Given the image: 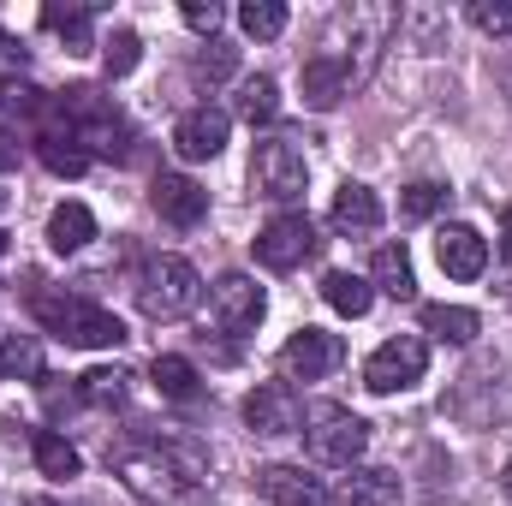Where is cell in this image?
Returning a JSON list of instances; mask_svg holds the SVG:
<instances>
[{"mask_svg":"<svg viewBox=\"0 0 512 506\" xmlns=\"http://www.w3.org/2000/svg\"><path fill=\"white\" fill-rule=\"evenodd\" d=\"M108 465L120 471L137 501H179L209 477V453L197 441H131L120 453H108Z\"/></svg>","mask_w":512,"mask_h":506,"instance_id":"cell-1","label":"cell"},{"mask_svg":"<svg viewBox=\"0 0 512 506\" xmlns=\"http://www.w3.org/2000/svg\"><path fill=\"white\" fill-rule=\"evenodd\" d=\"M54 114H60V131L78 137L84 155H108V161L126 155L131 126H126V114L114 108V96H102V90H90V84H72V90L54 102Z\"/></svg>","mask_w":512,"mask_h":506,"instance_id":"cell-2","label":"cell"},{"mask_svg":"<svg viewBox=\"0 0 512 506\" xmlns=\"http://www.w3.org/2000/svg\"><path fill=\"white\" fill-rule=\"evenodd\" d=\"M30 310H36V322H42V328H54V334H60V340H72V346H90V352H102V346H126V322H120L114 310L90 304V298L30 292Z\"/></svg>","mask_w":512,"mask_h":506,"instance_id":"cell-3","label":"cell"},{"mask_svg":"<svg viewBox=\"0 0 512 506\" xmlns=\"http://www.w3.org/2000/svg\"><path fill=\"white\" fill-rule=\"evenodd\" d=\"M304 447H310L316 465H340V471H352V465L364 459V447H370V423H364L358 411L322 399V405L304 411Z\"/></svg>","mask_w":512,"mask_h":506,"instance_id":"cell-4","label":"cell"},{"mask_svg":"<svg viewBox=\"0 0 512 506\" xmlns=\"http://www.w3.org/2000/svg\"><path fill=\"white\" fill-rule=\"evenodd\" d=\"M197 298H203V280H197V268H191L185 256H155V262L143 268L137 304H143L149 322H179V316L197 310Z\"/></svg>","mask_w":512,"mask_h":506,"instance_id":"cell-5","label":"cell"},{"mask_svg":"<svg viewBox=\"0 0 512 506\" xmlns=\"http://www.w3.org/2000/svg\"><path fill=\"white\" fill-rule=\"evenodd\" d=\"M251 185L256 197H268V203H292V197H304V185H310V161H304V149L292 143V137H262L251 155Z\"/></svg>","mask_w":512,"mask_h":506,"instance_id":"cell-6","label":"cell"},{"mask_svg":"<svg viewBox=\"0 0 512 506\" xmlns=\"http://www.w3.org/2000/svg\"><path fill=\"white\" fill-rule=\"evenodd\" d=\"M429 370V346L417 340V334H399V340H387L370 352V364H364V387L370 393H405V387H417Z\"/></svg>","mask_w":512,"mask_h":506,"instance_id":"cell-7","label":"cell"},{"mask_svg":"<svg viewBox=\"0 0 512 506\" xmlns=\"http://www.w3.org/2000/svg\"><path fill=\"white\" fill-rule=\"evenodd\" d=\"M316 245H322V239H316V221H310V215H274V221L256 233V262L274 268V274H286V268L310 262Z\"/></svg>","mask_w":512,"mask_h":506,"instance_id":"cell-8","label":"cell"},{"mask_svg":"<svg viewBox=\"0 0 512 506\" xmlns=\"http://www.w3.org/2000/svg\"><path fill=\"white\" fill-rule=\"evenodd\" d=\"M340 364H346V346H340V334H328V328H298V334L280 346L286 381H322V376H334Z\"/></svg>","mask_w":512,"mask_h":506,"instance_id":"cell-9","label":"cell"},{"mask_svg":"<svg viewBox=\"0 0 512 506\" xmlns=\"http://www.w3.org/2000/svg\"><path fill=\"white\" fill-rule=\"evenodd\" d=\"M262 310H268V298H262V286L251 274H221L215 292H209V316H215L221 334H251L262 322Z\"/></svg>","mask_w":512,"mask_h":506,"instance_id":"cell-10","label":"cell"},{"mask_svg":"<svg viewBox=\"0 0 512 506\" xmlns=\"http://www.w3.org/2000/svg\"><path fill=\"white\" fill-rule=\"evenodd\" d=\"M245 423L256 435H298L304 429V399L292 393V381H262L245 399Z\"/></svg>","mask_w":512,"mask_h":506,"instance_id":"cell-11","label":"cell"},{"mask_svg":"<svg viewBox=\"0 0 512 506\" xmlns=\"http://www.w3.org/2000/svg\"><path fill=\"white\" fill-rule=\"evenodd\" d=\"M352 84H358V66L346 60V54H334V48H322V54H310L304 60V102L310 108H334L340 96H352Z\"/></svg>","mask_w":512,"mask_h":506,"instance_id":"cell-12","label":"cell"},{"mask_svg":"<svg viewBox=\"0 0 512 506\" xmlns=\"http://www.w3.org/2000/svg\"><path fill=\"white\" fill-rule=\"evenodd\" d=\"M435 262H441L447 280H477V274L489 268V239H483L477 227L453 221V227H441V239H435Z\"/></svg>","mask_w":512,"mask_h":506,"instance_id":"cell-13","label":"cell"},{"mask_svg":"<svg viewBox=\"0 0 512 506\" xmlns=\"http://www.w3.org/2000/svg\"><path fill=\"white\" fill-rule=\"evenodd\" d=\"M149 203H155V215L173 221V227H197V221L209 215V191H203L197 179H185V173H161V179L149 185Z\"/></svg>","mask_w":512,"mask_h":506,"instance_id":"cell-14","label":"cell"},{"mask_svg":"<svg viewBox=\"0 0 512 506\" xmlns=\"http://www.w3.org/2000/svg\"><path fill=\"white\" fill-rule=\"evenodd\" d=\"M173 149H179L185 161H215V155L227 149V114H221V108H191V114H179Z\"/></svg>","mask_w":512,"mask_h":506,"instance_id":"cell-15","label":"cell"},{"mask_svg":"<svg viewBox=\"0 0 512 506\" xmlns=\"http://www.w3.org/2000/svg\"><path fill=\"white\" fill-rule=\"evenodd\" d=\"M268 506H328V489L304 471V465H262L256 471Z\"/></svg>","mask_w":512,"mask_h":506,"instance_id":"cell-16","label":"cell"},{"mask_svg":"<svg viewBox=\"0 0 512 506\" xmlns=\"http://www.w3.org/2000/svg\"><path fill=\"white\" fill-rule=\"evenodd\" d=\"M328 221H334V233H346V239H370L376 227H382V203H376V191L370 185H340L334 191V209H328Z\"/></svg>","mask_w":512,"mask_h":506,"instance_id":"cell-17","label":"cell"},{"mask_svg":"<svg viewBox=\"0 0 512 506\" xmlns=\"http://www.w3.org/2000/svg\"><path fill=\"white\" fill-rule=\"evenodd\" d=\"M328 506H405V489H399V477H393V471L364 465V471L340 477V489L328 495Z\"/></svg>","mask_w":512,"mask_h":506,"instance_id":"cell-18","label":"cell"},{"mask_svg":"<svg viewBox=\"0 0 512 506\" xmlns=\"http://www.w3.org/2000/svg\"><path fill=\"white\" fill-rule=\"evenodd\" d=\"M96 239V215L84 209V203H60L54 215H48V245L60 256H72V251H84Z\"/></svg>","mask_w":512,"mask_h":506,"instance_id":"cell-19","label":"cell"},{"mask_svg":"<svg viewBox=\"0 0 512 506\" xmlns=\"http://www.w3.org/2000/svg\"><path fill=\"white\" fill-rule=\"evenodd\" d=\"M477 310H465V304H423V334H435V340H447V346H471L477 340Z\"/></svg>","mask_w":512,"mask_h":506,"instance_id":"cell-20","label":"cell"},{"mask_svg":"<svg viewBox=\"0 0 512 506\" xmlns=\"http://www.w3.org/2000/svg\"><path fill=\"white\" fill-rule=\"evenodd\" d=\"M370 286H382L387 298H417V274H411V256H405V245H382L376 251V262H370Z\"/></svg>","mask_w":512,"mask_h":506,"instance_id":"cell-21","label":"cell"},{"mask_svg":"<svg viewBox=\"0 0 512 506\" xmlns=\"http://www.w3.org/2000/svg\"><path fill=\"white\" fill-rule=\"evenodd\" d=\"M149 376H155V387H161V399H173V405H191V399L203 393L197 364H191V358H173V352H161V358L149 364Z\"/></svg>","mask_w":512,"mask_h":506,"instance_id":"cell-22","label":"cell"},{"mask_svg":"<svg viewBox=\"0 0 512 506\" xmlns=\"http://www.w3.org/2000/svg\"><path fill=\"white\" fill-rule=\"evenodd\" d=\"M36 155H42V167H48V173H60V179H78V173L90 167V155L78 149V137H72V131H60V126H48L42 137H36Z\"/></svg>","mask_w":512,"mask_h":506,"instance_id":"cell-23","label":"cell"},{"mask_svg":"<svg viewBox=\"0 0 512 506\" xmlns=\"http://www.w3.org/2000/svg\"><path fill=\"white\" fill-rule=\"evenodd\" d=\"M322 298H328L340 316H352V322H358V316L376 304V286H370L364 274H346V268H334V274L322 280Z\"/></svg>","mask_w":512,"mask_h":506,"instance_id":"cell-24","label":"cell"},{"mask_svg":"<svg viewBox=\"0 0 512 506\" xmlns=\"http://www.w3.org/2000/svg\"><path fill=\"white\" fill-rule=\"evenodd\" d=\"M42 24L66 42V54H90V6H60V0H48V6H42Z\"/></svg>","mask_w":512,"mask_h":506,"instance_id":"cell-25","label":"cell"},{"mask_svg":"<svg viewBox=\"0 0 512 506\" xmlns=\"http://www.w3.org/2000/svg\"><path fill=\"white\" fill-rule=\"evenodd\" d=\"M42 376V346L30 334H0V381H36Z\"/></svg>","mask_w":512,"mask_h":506,"instance_id":"cell-26","label":"cell"},{"mask_svg":"<svg viewBox=\"0 0 512 506\" xmlns=\"http://www.w3.org/2000/svg\"><path fill=\"white\" fill-rule=\"evenodd\" d=\"M239 114H245L251 126H268V120L280 114V84H274L268 72H256V78L239 84Z\"/></svg>","mask_w":512,"mask_h":506,"instance_id":"cell-27","label":"cell"},{"mask_svg":"<svg viewBox=\"0 0 512 506\" xmlns=\"http://www.w3.org/2000/svg\"><path fill=\"white\" fill-rule=\"evenodd\" d=\"M78 393H84V405L114 411V405H126L131 376H126V370H90V376H78Z\"/></svg>","mask_w":512,"mask_h":506,"instance_id":"cell-28","label":"cell"},{"mask_svg":"<svg viewBox=\"0 0 512 506\" xmlns=\"http://www.w3.org/2000/svg\"><path fill=\"white\" fill-rule=\"evenodd\" d=\"M36 465H42V477H78V447L66 441V435H54V429H36Z\"/></svg>","mask_w":512,"mask_h":506,"instance_id":"cell-29","label":"cell"},{"mask_svg":"<svg viewBox=\"0 0 512 506\" xmlns=\"http://www.w3.org/2000/svg\"><path fill=\"white\" fill-rule=\"evenodd\" d=\"M239 24H245V36H256V42H274L286 30V6L280 0H245L239 6Z\"/></svg>","mask_w":512,"mask_h":506,"instance_id":"cell-30","label":"cell"},{"mask_svg":"<svg viewBox=\"0 0 512 506\" xmlns=\"http://www.w3.org/2000/svg\"><path fill=\"white\" fill-rule=\"evenodd\" d=\"M441 203H447V185L417 179V185H405V191H399V221H429Z\"/></svg>","mask_w":512,"mask_h":506,"instance_id":"cell-31","label":"cell"},{"mask_svg":"<svg viewBox=\"0 0 512 506\" xmlns=\"http://www.w3.org/2000/svg\"><path fill=\"white\" fill-rule=\"evenodd\" d=\"M137 60H143V42H137V30H114V36L102 42V66H108V78H126Z\"/></svg>","mask_w":512,"mask_h":506,"instance_id":"cell-32","label":"cell"},{"mask_svg":"<svg viewBox=\"0 0 512 506\" xmlns=\"http://www.w3.org/2000/svg\"><path fill=\"white\" fill-rule=\"evenodd\" d=\"M471 24L483 36H512V0H471Z\"/></svg>","mask_w":512,"mask_h":506,"instance_id":"cell-33","label":"cell"},{"mask_svg":"<svg viewBox=\"0 0 512 506\" xmlns=\"http://www.w3.org/2000/svg\"><path fill=\"white\" fill-rule=\"evenodd\" d=\"M233 66H239V48H233V42H221V36L197 54V78H233Z\"/></svg>","mask_w":512,"mask_h":506,"instance_id":"cell-34","label":"cell"},{"mask_svg":"<svg viewBox=\"0 0 512 506\" xmlns=\"http://www.w3.org/2000/svg\"><path fill=\"white\" fill-rule=\"evenodd\" d=\"M221 18H227V12H221L215 0H185V24H191L197 36H209V42H215V30H221Z\"/></svg>","mask_w":512,"mask_h":506,"instance_id":"cell-35","label":"cell"},{"mask_svg":"<svg viewBox=\"0 0 512 506\" xmlns=\"http://www.w3.org/2000/svg\"><path fill=\"white\" fill-rule=\"evenodd\" d=\"M12 167H18V137L0 126V173H12Z\"/></svg>","mask_w":512,"mask_h":506,"instance_id":"cell-36","label":"cell"},{"mask_svg":"<svg viewBox=\"0 0 512 506\" xmlns=\"http://www.w3.org/2000/svg\"><path fill=\"white\" fill-rule=\"evenodd\" d=\"M501 251L512 256V209H507V215H501Z\"/></svg>","mask_w":512,"mask_h":506,"instance_id":"cell-37","label":"cell"},{"mask_svg":"<svg viewBox=\"0 0 512 506\" xmlns=\"http://www.w3.org/2000/svg\"><path fill=\"white\" fill-rule=\"evenodd\" d=\"M18 506H60V501H48V495H30V501H18Z\"/></svg>","mask_w":512,"mask_h":506,"instance_id":"cell-38","label":"cell"},{"mask_svg":"<svg viewBox=\"0 0 512 506\" xmlns=\"http://www.w3.org/2000/svg\"><path fill=\"white\" fill-rule=\"evenodd\" d=\"M501 489H507V501H512V465H507V471H501Z\"/></svg>","mask_w":512,"mask_h":506,"instance_id":"cell-39","label":"cell"},{"mask_svg":"<svg viewBox=\"0 0 512 506\" xmlns=\"http://www.w3.org/2000/svg\"><path fill=\"white\" fill-rule=\"evenodd\" d=\"M0 251H6V233H0Z\"/></svg>","mask_w":512,"mask_h":506,"instance_id":"cell-40","label":"cell"}]
</instances>
